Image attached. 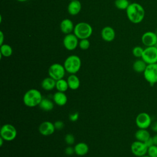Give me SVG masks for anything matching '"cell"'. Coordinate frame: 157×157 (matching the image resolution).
<instances>
[{
    "label": "cell",
    "instance_id": "1",
    "mask_svg": "<svg viewBox=\"0 0 157 157\" xmlns=\"http://www.w3.org/2000/svg\"><path fill=\"white\" fill-rule=\"evenodd\" d=\"M126 12L128 20L134 24L142 22L145 15L144 8L137 2L130 3L126 10Z\"/></svg>",
    "mask_w": 157,
    "mask_h": 157
},
{
    "label": "cell",
    "instance_id": "2",
    "mask_svg": "<svg viewBox=\"0 0 157 157\" xmlns=\"http://www.w3.org/2000/svg\"><path fill=\"white\" fill-rule=\"evenodd\" d=\"M43 97L37 89L32 88L26 91L23 97V102L24 104L28 107H34L39 106Z\"/></svg>",
    "mask_w": 157,
    "mask_h": 157
},
{
    "label": "cell",
    "instance_id": "3",
    "mask_svg": "<svg viewBox=\"0 0 157 157\" xmlns=\"http://www.w3.org/2000/svg\"><path fill=\"white\" fill-rule=\"evenodd\" d=\"M63 66L66 72L70 74H76L81 68L82 61L78 56L71 55L65 59Z\"/></svg>",
    "mask_w": 157,
    "mask_h": 157
},
{
    "label": "cell",
    "instance_id": "4",
    "mask_svg": "<svg viewBox=\"0 0 157 157\" xmlns=\"http://www.w3.org/2000/svg\"><path fill=\"white\" fill-rule=\"evenodd\" d=\"M73 33L80 40L88 39L93 34V28L86 22H79L75 25Z\"/></svg>",
    "mask_w": 157,
    "mask_h": 157
},
{
    "label": "cell",
    "instance_id": "5",
    "mask_svg": "<svg viewBox=\"0 0 157 157\" xmlns=\"http://www.w3.org/2000/svg\"><path fill=\"white\" fill-rule=\"evenodd\" d=\"M17 135L15 127L9 123L3 124L0 129V137L5 141L10 142L13 140Z\"/></svg>",
    "mask_w": 157,
    "mask_h": 157
},
{
    "label": "cell",
    "instance_id": "6",
    "mask_svg": "<svg viewBox=\"0 0 157 157\" xmlns=\"http://www.w3.org/2000/svg\"><path fill=\"white\" fill-rule=\"evenodd\" d=\"M143 74L144 78L151 86L157 83V63L147 64Z\"/></svg>",
    "mask_w": 157,
    "mask_h": 157
},
{
    "label": "cell",
    "instance_id": "7",
    "mask_svg": "<svg viewBox=\"0 0 157 157\" xmlns=\"http://www.w3.org/2000/svg\"><path fill=\"white\" fill-rule=\"evenodd\" d=\"M66 71L63 64L59 63H53L51 64L48 70V76L55 80L63 78Z\"/></svg>",
    "mask_w": 157,
    "mask_h": 157
},
{
    "label": "cell",
    "instance_id": "8",
    "mask_svg": "<svg viewBox=\"0 0 157 157\" xmlns=\"http://www.w3.org/2000/svg\"><path fill=\"white\" fill-rule=\"evenodd\" d=\"M147 64L157 63V48L155 46L146 47L141 58Z\"/></svg>",
    "mask_w": 157,
    "mask_h": 157
},
{
    "label": "cell",
    "instance_id": "9",
    "mask_svg": "<svg viewBox=\"0 0 157 157\" xmlns=\"http://www.w3.org/2000/svg\"><path fill=\"white\" fill-rule=\"evenodd\" d=\"M136 124L139 129H147L152 123L150 115L146 112H140L136 117Z\"/></svg>",
    "mask_w": 157,
    "mask_h": 157
},
{
    "label": "cell",
    "instance_id": "10",
    "mask_svg": "<svg viewBox=\"0 0 157 157\" xmlns=\"http://www.w3.org/2000/svg\"><path fill=\"white\" fill-rule=\"evenodd\" d=\"M130 148L131 153L134 156L141 157L147 155L148 147L144 142L136 140L131 144Z\"/></svg>",
    "mask_w": 157,
    "mask_h": 157
},
{
    "label": "cell",
    "instance_id": "11",
    "mask_svg": "<svg viewBox=\"0 0 157 157\" xmlns=\"http://www.w3.org/2000/svg\"><path fill=\"white\" fill-rule=\"evenodd\" d=\"M78 37L74 33L66 34L63 40V46L69 51L74 50L78 46Z\"/></svg>",
    "mask_w": 157,
    "mask_h": 157
},
{
    "label": "cell",
    "instance_id": "12",
    "mask_svg": "<svg viewBox=\"0 0 157 157\" xmlns=\"http://www.w3.org/2000/svg\"><path fill=\"white\" fill-rule=\"evenodd\" d=\"M141 41L145 47L155 46L157 42V34L153 31H147L142 34Z\"/></svg>",
    "mask_w": 157,
    "mask_h": 157
},
{
    "label": "cell",
    "instance_id": "13",
    "mask_svg": "<svg viewBox=\"0 0 157 157\" xmlns=\"http://www.w3.org/2000/svg\"><path fill=\"white\" fill-rule=\"evenodd\" d=\"M38 130L41 135L44 136H48L52 135L56 129L53 123L49 121H44L39 124Z\"/></svg>",
    "mask_w": 157,
    "mask_h": 157
},
{
    "label": "cell",
    "instance_id": "14",
    "mask_svg": "<svg viewBox=\"0 0 157 157\" xmlns=\"http://www.w3.org/2000/svg\"><path fill=\"white\" fill-rule=\"evenodd\" d=\"M101 36L105 42H112L115 39V31L111 26H105L101 31Z\"/></svg>",
    "mask_w": 157,
    "mask_h": 157
},
{
    "label": "cell",
    "instance_id": "15",
    "mask_svg": "<svg viewBox=\"0 0 157 157\" xmlns=\"http://www.w3.org/2000/svg\"><path fill=\"white\" fill-rule=\"evenodd\" d=\"M74 26L75 25H74L72 21L69 18L63 19L59 25L61 31L65 34L72 33V32L74 31Z\"/></svg>",
    "mask_w": 157,
    "mask_h": 157
},
{
    "label": "cell",
    "instance_id": "16",
    "mask_svg": "<svg viewBox=\"0 0 157 157\" xmlns=\"http://www.w3.org/2000/svg\"><path fill=\"white\" fill-rule=\"evenodd\" d=\"M52 100L55 104L58 106H64L67 102V97L64 92L57 91L53 94Z\"/></svg>",
    "mask_w": 157,
    "mask_h": 157
},
{
    "label": "cell",
    "instance_id": "17",
    "mask_svg": "<svg viewBox=\"0 0 157 157\" xmlns=\"http://www.w3.org/2000/svg\"><path fill=\"white\" fill-rule=\"evenodd\" d=\"M82 9L81 2L78 0H74L69 2L67 6V12L72 16L78 15Z\"/></svg>",
    "mask_w": 157,
    "mask_h": 157
},
{
    "label": "cell",
    "instance_id": "18",
    "mask_svg": "<svg viewBox=\"0 0 157 157\" xmlns=\"http://www.w3.org/2000/svg\"><path fill=\"white\" fill-rule=\"evenodd\" d=\"M74 147L75 150V154L80 156L86 155L89 151V147L88 144L83 142L77 143L75 145Z\"/></svg>",
    "mask_w": 157,
    "mask_h": 157
},
{
    "label": "cell",
    "instance_id": "19",
    "mask_svg": "<svg viewBox=\"0 0 157 157\" xmlns=\"http://www.w3.org/2000/svg\"><path fill=\"white\" fill-rule=\"evenodd\" d=\"M69 88L72 90H77L80 85V81L76 74H70L67 78Z\"/></svg>",
    "mask_w": 157,
    "mask_h": 157
},
{
    "label": "cell",
    "instance_id": "20",
    "mask_svg": "<svg viewBox=\"0 0 157 157\" xmlns=\"http://www.w3.org/2000/svg\"><path fill=\"white\" fill-rule=\"evenodd\" d=\"M56 80L50 77L44 78L41 82V87L45 91H51L55 88Z\"/></svg>",
    "mask_w": 157,
    "mask_h": 157
},
{
    "label": "cell",
    "instance_id": "21",
    "mask_svg": "<svg viewBox=\"0 0 157 157\" xmlns=\"http://www.w3.org/2000/svg\"><path fill=\"white\" fill-rule=\"evenodd\" d=\"M134 137L137 140L145 142L151 136L147 129H139L135 132Z\"/></svg>",
    "mask_w": 157,
    "mask_h": 157
},
{
    "label": "cell",
    "instance_id": "22",
    "mask_svg": "<svg viewBox=\"0 0 157 157\" xmlns=\"http://www.w3.org/2000/svg\"><path fill=\"white\" fill-rule=\"evenodd\" d=\"M54 102L53 100H51L47 98H43L40 103L39 105V107L41 110L45 112H50L53 110L54 108Z\"/></svg>",
    "mask_w": 157,
    "mask_h": 157
},
{
    "label": "cell",
    "instance_id": "23",
    "mask_svg": "<svg viewBox=\"0 0 157 157\" xmlns=\"http://www.w3.org/2000/svg\"><path fill=\"white\" fill-rule=\"evenodd\" d=\"M147 64L141 58L136 59L132 64V69L137 73H144Z\"/></svg>",
    "mask_w": 157,
    "mask_h": 157
},
{
    "label": "cell",
    "instance_id": "24",
    "mask_svg": "<svg viewBox=\"0 0 157 157\" xmlns=\"http://www.w3.org/2000/svg\"><path fill=\"white\" fill-rule=\"evenodd\" d=\"M13 53V50L10 45L7 44H3L0 47L1 57H9Z\"/></svg>",
    "mask_w": 157,
    "mask_h": 157
},
{
    "label": "cell",
    "instance_id": "25",
    "mask_svg": "<svg viewBox=\"0 0 157 157\" xmlns=\"http://www.w3.org/2000/svg\"><path fill=\"white\" fill-rule=\"evenodd\" d=\"M55 88L58 91L65 93L69 89V86H68L67 80H65L64 78H61L59 80H56Z\"/></svg>",
    "mask_w": 157,
    "mask_h": 157
},
{
    "label": "cell",
    "instance_id": "26",
    "mask_svg": "<svg viewBox=\"0 0 157 157\" xmlns=\"http://www.w3.org/2000/svg\"><path fill=\"white\" fill-rule=\"evenodd\" d=\"M114 4L117 9L120 10H126L130 3L128 0H115Z\"/></svg>",
    "mask_w": 157,
    "mask_h": 157
},
{
    "label": "cell",
    "instance_id": "27",
    "mask_svg": "<svg viewBox=\"0 0 157 157\" xmlns=\"http://www.w3.org/2000/svg\"><path fill=\"white\" fill-rule=\"evenodd\" d=\"M144 48L140 46H136L132 50V53L134 56L137 58H141Z\"/></svg>",
    "mask_w": 157,
    "mask_h": 157
},
{
    "label": "cell",
    "instance_id": "28",
    "mask_svg": "<svg viewBox=\"0 0 157 157\" xmlns=\"http://www.w3.org/2000/svg\"><path fill=\"white\" fill-rule=\"evenodd\" d=\"M90 46V42L88 39H80L78 42V47L81 50H86L89 48Z\"/></svg>",
    "mask_w": 157,
    "mask_h": 157
},
{
    "label": "cell",
    "instance_id": "29",
    "mask_svg": "<svg viewBox=\"0 0 157 157\" xmlns=\"http://www.w3.org/2000/svg\"><path fill=\"white\" fill-rule=\"evenodd\" d=\"M147 155L150 157H157V145H153L148 147Z\"/></svg>",
    "mask_w": 157,
    "mask_h": 157
},
{
    "label": "cell",
    "instance_id": "30",
    "mask_svg": "<svg viewBox=\"0 0 157 157\" xmlns=\"http://www.w3.org/2000/svg\"><path fill=\"white\" fill-rule=\"evenodd\" d=\"M64 141L68 145H72L75 142V137L72 134H67L64 136Z\"/></svg>",
    "mask_w": 157,
    "mask_h": 157
},
{
    "label": "cell",
    "instance_id": "31",
    "mask_svg": "<svg viewBox=\"0 0 157 157\" xmlns=\"http://www.w3.org/2000/svg\"><path fill=\"white\" fill-rule=\"evenodd\" d=\"M54 126L56 130H61L64 128V123L63 121H61V120H57L55 121L54 123Z\"/></svg>",
    "mask_w": 157,
    "mask_h": 157
},
{
    "label": "cell",
    "instance_id": "32",
    "mask_svg": "<svg viewBox=\"0 0 157 157\" xmlns=\"http://www.w3.org/2000/svg\"><path fill=\"white\" fill-rule=\"evenodd\" d=\"M78 118H79V113L77 112H72L71 114H69V118L70 121L72 122L77 121L78 120Z\"/></svg>",
    "mask_w": 157,
    "mask_h": 157
},
{
    "label": "cell",
    "instance_id": "33",
    "mask_svg": "<svg viewBox=\"0 0 157 157\" xmlns=\"http://www.w3.org/2000/svg\"><path fill=\"white\" fill-rule=\"evenodd\" d=\"M64 153L67 156H72L75 153L74 147H72V145H68L64 150Z\"/></svg>",
    "mask_w": 157,
    "mask_h": 157
},
{
    "label": "cell",
    "instance_id": "34",
    "mask_svg": "<svg viewBox=\"0 0 157 157\" xmlns=\"http://www.w3.org/2000/svg\"><path fill=\"white\" fill-rule=\"evenodd\" d=\"M150 128L153 132H155V133H157V121H155L151 123Z\"/></svg>",
    "mask_w": 157,
    "mask_h": 157
},
{
    "label": "cell",
    "instance_id": "35",
    "mask_svg": "<svg viewBox=\"0 0 157 157\" xmlns=\"http://www.w3.org/2000/svg\"><path fill=\"white\" fill-rule=\"evenodd\" d=\"M144 143L146 144V145H147L148 147H150V146L154 145L152 137H150L148 139H147Z\"/></svg>",
    "mask_w": 157,
    "mask_h": 157
},
{
    "label": "cell",
    "instance_id": "36",
    "mask_svg": "<svg viewBox=\"0 0 157 157\" xmlns=\"http://www.w3.org/2000/svg\"><path fill=\"white\" fill-rule=\"evenodd\" d=\"M4 33L2 31H0V45H2L4 43Z\"/></svg>",
    "mask_w": 157,
    "mask_h": 157
},
{
    "label": "cell",
    "instance_id": "37",
    "mask_svg": "<svg viewBox=\"0 0 157 157\" xmlns=\"http://www.w3.org/2000/svg\"><path fill=\"white\" fill-rule=\"evenodd\" d=\"M152 139H153V141L154 145H157V133H156V134L152 137Z\"/></svg>",
    "mask_w": 157,
    "mask_h": 157
},
{
    "label": "cell",
    "instance_id": "38",
    "mask_svg": "<svg viewBox=\"0 0 157 157\" xmlns=\"http://www.w3.org/2000/svg\"><path fill=\"white\" fill-rule=\"evenodd\" d=\"M4 141H5L2 138H1V137H0V146L1 147H2V145H3V142Z\"/></svg>",
    "mask_w": 157,
    "mask_h": 157
},
{
    "label": "cell",
    "instance_id": "39",
    "mask_svg": "<svg viewBox=\"0 0 157 157\" xmlns=\"http://www.w3.org/2000/svg\"><path fill=\"white\" fill-rule=\"evenodd\" d=\"M17 1H19V2H25V1H26L28 0H17Z\"/></svg>",
    "mask_w": 157,
    "mask_h": 157
},
{
    "label": "cell",
    "instance_id": "40",
    "mask_svg": "<svg viewBox=\"0 0 157 157\" xmlns=\"http://www.w3.org/2000/svg\"><path fill=\"white\" fill-rule=\"evenodd\" d=\"M141 157H150L148 155H144V156H141Z\"/></svg>",
    "mask_w": 157,
    "mask_h": 157
},
{
    "label": "cell",
    "instance_id": "41",
    "mask_svg": "<svg viewBox=\"0 0 157 157\" xmlns=\"http://www.w3.org/2000/svg\"><path fill=\"white\" fill-rule=\"evenodd\" d=\"M155 33H156V34H157V28L156 29V30H155Z\"/></svg>",
    "mask_w": 157,
    "mask_h": 157
},
{
    "label": "cell",
    "instance_id": "42",
    "mask_svg": "<svg viewBox=\"0 0 157 157\" xmlns=\"http://www.w3.org/2000/svg\"><path fill=\"white\" fill-rule=\"evenodd\" d=\"M156 47V48H157V42H156V45H155Z\"/></svg>",
    "mask_w": 157,
    "mask_h": 157
},
{
    "label": "cell",
    "instance_id": "43",
    "mask_svg": "<svg viewBox=\"0 0 157 157\" xmlns=\"http://www.w3.org/2000/svg\"><path fill=\"white\" fill-rule=\"evenodd\" d=\"M69 1H74V0H69Z\"/></svg>",
    "mask_w": 157,
    "mask_h": 157
}]
</instances>
